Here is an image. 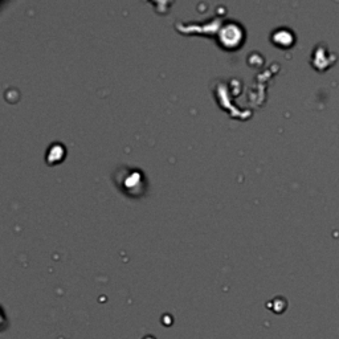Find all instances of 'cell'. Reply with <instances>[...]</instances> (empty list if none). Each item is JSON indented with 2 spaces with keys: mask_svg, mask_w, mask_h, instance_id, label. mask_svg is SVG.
<instances>
[{
  "mask_svg": "<svg viewBox=\"0 0 339 339\" xmlns=\"http://www.w3.org/2000/svg\"><path fill=\"white\" fill-rule=\"evenodd\" d=\"M115 183L124 192L130 196H139L140 193L144 192V187H146L143 174L140 173L139 170L129 168V167L118 171Z\"/></svg>",
  "mask_w": 339,
  "mask_h": 339,
  "instance_id": "obj_1",
  "label": "cell"
}]
</instances>
